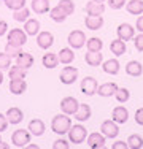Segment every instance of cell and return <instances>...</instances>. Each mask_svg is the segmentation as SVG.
<instances>
[{
  "label": "cell",
  "instance_id": "1",
  "mask_svg": "<svg viewBox=\"0 0 143 149\" xmlns=\"http://www.w3.org/2000/svg\"><path fill=\"white\" fill-rule=\"evenodd\" d=\"M70 127H72V119L69 118V114H65V113L54 116L51 120V129H53V132L57 133V135L69 133Z\"/></svg>",
  "mask_w": 143,
  "mask_h": 149
},
{
  "label": "cell",
  "instance_id": "2",
  "mask_svg": "<svg viewBox=\"0 0 143 149\" xmlns=\"http://www.w3.org/2000/svg\"><path fill=\"white\" fill-rule=\"evenodd\" d=\"M86 138H88V130H86L84 125H81V124H75V125L70 127V130H69V140H70V143L81 144Z\"/></svg>",
  "mask_w": 143,
  "mask_h": 149
},
{
  "label": "cell",
  "instance_id": "3",
  "mask_svg": "<svg viewBox=\"0 0 143 149\" xmlns=\"http://www.w3.org/2000/svg\"><path fill=\"white\" fill-rule=\"evenodd\" d=\"M11 143L16 148L27 146V144L30 143V132H29V130H24V129L14 130L13 135H11Z\"/></svg>",
  "mask_w": 143,
  "mask_h": 149
},
{
  "label": "cell",
  "instance_id": "4",
  "mask_svg": "<svg viewBox=\"0 0 143 149\" xmlns=\"http://www.w3.org/2000/svg\"><path fill=\"white\" fill-rule=\"evenodd\" d=\"M86 40H88V38H86V35H84L83 30H72L69 33V38H67V43L70 45V48L80 49V48H83V46H84Z\"/></svg>",
  "mask_w": 143,
  "mask_h": 149
},
{
  "label": "cell",
  "instance_id": "5",
  "mask_svg": "<svg viewBox=\"0 0 143 149\" xmlns=\"http://www.w3.org/2000/svg\"><path fill=\"white\" fill-rule=\"evenodd\" d=\"M8 43L14 46H24L27 43V33L22 29H11L8 32Z\"/></svg>",
  "mask_w": 143,
  "mask_h": 149
},
{
  "label": "cell",
  "instance_id": "6",
  "mask_svg": "<svg viewBox=\"0 0 143 149\" xmlns=\"http://www.w3.org/2000/svg\"><path fill=\"white\" fill-rule=\"evenodd\" d=\"M78 108H80V102L75 97H65L60 102V109H62V113H65V114H69V116H73L75 113L78 111Z\"/></svg>",
  "mask_w": 143,
  "mask_h": 149
},
{
  "label": "cell",
  "instance_id": "7",
  "mask_svg": "<svg viewBox=\"0 0 143 149\" xmlns=\"http://www.w3.org/2000/svg\"><path fill=\"white\" fill-rule=\"evenodd\" d=\"M59 79L62 84H67V86L73 84L78 79V68H75V67H64L62 72H60Z\"/></svg>",
  "mask_w": 143,
  "mask_h": 149
},
{
  "label": "cell",
  "instance_id": "8",
  "mask_svg": "<svg viewBox=\"0 0 143 149\" xmlns=\"http://www.w3.org/2000/svg\"><path fill=\"white\" fill-rule=\"evenodd\" d=\"M100 132L105 135V138H116L118 133H119V127H118V124L113 119H108V120H103L102 122Z\"/></svg>",
  "mask_w": 143,
  "mask_h": 149
},
{
  "label": "cell",
  "instance_id": "9",
  "mask_svg": "<svg viewBox=\"0 0 143 149\" xmlns=\"http://www.w3.org/2000/svg\"><path fill=\"white\" fill-rule=\"evenodd\" d=\"M97 89H99V84H97V79L92 76H86L83 81H81V92L84 95H94L97 94Z\"/></svg>",
  "mask_w": 143,
  "mask_h": 149
},
{
  "label": "cell",
  "instance_id": "10",
  "mask_svg": "<svg viewBox=\"0 0 143 149\" xmlns=\"http://www.w3.org/2000/svg\"><path fill=\"white\" fill-rule=\"evenodd\" d=\"M105 140L107 138H105V135H103L102 132L100 133L94 132V133L88 135V146L91 149H103L105 148V143H107Z\"/></svg>",
  "mask_w": 143,
  "mask_h": 149
},
{
  "label": "cell",
  "instance_id": "11",
  "mask_svg": "<svg viewBox=\"0 0 143 149\" xmlns=\"http://www.w3.org/2000/svg\"><path fill=\"white\" fill-rule=\"evenodd\" d=\"M116 33H118V38H119V40H123V41H129V40H132V38H134V35H135V29L130 26V24L124 22V24H119V26H118Z\"/></svg>",
  "mask_w": 143,
  "mask_h": 149
},
{
  "label": "cell",
  "instance_id": "12",
  "mask_svg": "<svg viewBox=\"0 0 143 149\" xmlns=\"http://www.w3.org/2000/svg\"><path fill=\"white\" fill-rule=\"evenodd\" d=\"M54 43V37H53L51 32H38L37 35V45L41 49H49Z\"/></svg>",
  "mask_w": 143,
  "mask_h": 149
},
{
  "label": "cell",
  "instance_id": "13",
  "mask_svg": "<svg viewBox=\"0 0 143 149\" xmlns=\"http://www.w3.org/2000/svg\"><path fill=\"white\" fill-rule=\"evenodd\" d=\"M84 11L88 13V16H102L103 11H105V5L91 0V2L84 6Z\"/></svg>",
  "mask_w": 143,
  "mask_h": 149
},
{
  "label": "cell",
  "instance_id": "14",
  "mask_svg": "<svg viewBox=\"0 0 143 149\" xmlns=\"http://www.w3.org/2000/svg\"><path fill=\"white\" fill-rule=\"evenodd\" d=\"M111 119L114 120L116 124H126L127 119H129V111L127 108H124L123 105L121 106H116L111 113Z\"/></svg>",
  "mask_w": 143,
  "mask_h": 149
},
{
  "label": "cell",
  "instance_id": "15",
  "mask_svg": "<svg viewBox=\"0 0 143 149\" xmlns=\"http://www.w3.org/2000/svg\"><path fill=\"white\" fill-rule=\"evenodd\" d=\"M6 119H8V124H19L21 120L24 119V113L21 111V108H16V106H11V108H8V111H6Z\"/></svg>",
  "mask_w": 143,
  "mask_h": 149
},
{
  "label": "cell",
  "instance_id": "16",
  "mask_svg": "<svg viewBox=\"0 0 143 149\" xmlns=\"http://www.w3.org/2000/svg\"><path fill=\"white\" fill-rule=\"evenodd\" d=\"M45 122H43L41 119H32L30 122H29V132L30 135H34V136H41L43 133H45Z\"/></svg>",
  "mask_w": 143,
  "mask_h": 149
},
{
  "label": "cell",
  "instance_id": "17",
  "mask_svg": "<svg viewBox=\"0 0 143 149\" xmlns=\"http://www.w3.org/2000/svg\"><path fill=\"white\" fill-rule=\"evenodd\" d=\"M84 60L91 67H99L103 62V54H100V51H88V54L84 56Z\"/></svg>",
  "mask_w": 143,
  "mask_h": 149
},
{
  "label": "cell",
  "instance_id": "18",
  "mask_svg": "<svg viewBox=\"0 0 143 149\" xmlns=\"http://www.w3.org/2000/svg\"><path fill=\"white\" fill-rule=\"evenodd\" d=\"M92 111H91V106L86 105V103H80V108H78V111L75 113V119L78 120V122H84V120H88L91 118Z\"/></svg>",
  "mask_w": 143,
  "mask_h": 149
},
{
  "label": "cell",
  "instance_id": "19",
  "mask_svg": "<svg viewBox=\"0 0 143 149\" xmlns=\"http://www.w3.org/2000/svg\"><path fill=\"white\" fill-rule=\"evenodd\" d=\"M119 62L118 59H108L105 62H102V68L107 74H118L119 73Z\"/></svg>",
  "mask_w": 143,
  "mask_h": 149
},
{
  "label": "cell",
  "instance_id": "20",
  "mask_svg": "<svg viewBox=\"0 0 143 149\" xmlns=\"http://www.w3.org/2000/svg\"><path fill=\"white\" fill-rule=\"evenodd\" d=\"M126 73L129 74V76H134V78L142 76V73H143L142 63L137 62V60H130V62H127V65H126Z\"/></svg>",
  "mask_w": 143,
  "mask_h": 149
},
{
  "label": "cell",
  "instance_id": "21",
  "mask_svg": "<svg viewBox=\"0 0 143 149\" xmlns=\"http://www.w3.org/2000/svg\"><path fill=\"white\" fill-rule=\"evenodd\" d=\"M126 10L134 16L143 15V0H130V2H126Z\"/></svg>",
  "mask_w": 143,
  "mask_h": 149
},
{
  "label": "cell",
  "instance_id": "22",
  "mask_svg": "<svg viewBox=\"0 0 143 149\" xmlns=\"http://www.w3.org/2000/svg\"><path fill=\"white\" fill-rule=\"evenodd\" d=\"M27 89V83L24 79H11L10 81V92L14 95H21L24 94Z\"/></svg>",
  "mask_w": 143,
  "mask_h": 149
},
{
  "label": "cell",
  "instance_id": "23",
  "mask_svg": "<svg viewBox=\"0 0 143 149\" xmlns=\"http://www.w3.org/2000/svg\"><path fill=\"white\" fill-rule=\"evenodd\" d=\"M84 24L89 30H99L103 26V17L102 16H86Z\"/></svg>",
  "mask_w": 143,
  "mask_h": 149
},
{
  "label": "cell",
  "instance_id": "24",
  "mask_svg": "<svg viewBox=\"0 0 143 149\" xmlns=\"http://www.w3.org/2000/svg\"><path fill=\"white\" fill-rule=\"evenodd\" d=\"M116 91H118L116 83H105V84H102V86H99L97 94L100 97H111V95H114Z\"/></svg>",
  "mask_w": 143,
  "mask_h": 149
},
{
  "label": "cell",
  "instance_id": "25",
  "mask_svg": "<svg viewBox=\"0 0 143 149\" xmlns=\"http://www.w3.org/2000/svg\"><path fill=\"white\" fill-rule=\"evenodd\" d=\"M16 63L19 67H22V68L29 70L32 65H34V56L29 54V52H21V54L16 57Z\"/></svg>",
  "mask_w": 143,
  "mask_h": 149
},
{
  "label": "cell",
  "instance_id": "26",
  "mask_svg": "<svg viewBox=\"0 0 143 149\" xmlns=\"http://www.w3.org/2000/svg\"><path fill=\"white\" fill-rule=\"evenodd\" d=\"M41 62H43V67H46V68H56L59 65V57L54 52H46V54H43Z\"/></svg>",
  "mask_w": 143,
  "mask_h": 149
},
{
  "label": "cell",
  "instance_id": "27",
  "mask_svg": "<svg viewBox=\"0 0 143 149\" xmlns=\"http://www.w3.org/2000/svg\"><path fill=\"white\" fill-rule=\"evenodd\" d=\"M59 62L64 63V65H69V63H72L75 60V52L72 51V48H62L59 51Z\"/></svg>",
  "mask_w": 143,
  "mask_h": 149
},
{
  "label": "cell",
  "instance_id": "28",
  "mask_svg": "<svg viewBox=\"0 0 143 149\" xmlns=\"http://www.w3.org/2000/svg\"><path fill=\"white\" fill-rule=\"evenodd\" d=\"M24 32L27 35H30V37L38 35V32H40V22L37 19H27L24 22Z\"/></svg>",
  "mask_w": 143,
  "mask_h": 149
},
{
  "label": "cell",
  "instance_id": "29",
  "mask_svg": "<svg viewBox=\"0 0 143 149\" xmlns=\"http://www.w3.org/2000/svg\"><path fill=\"white\" fill-rule=\"evenodd\" d=\"M32 10H34L37 15H43V13H48L49 10V0H32Z\"/></svg>",
  "mask_w": 143,
  "mask_h": 149
},
{
  "label": "cell",
  "instance_id": "30",
  "mask_svg": "<svg viewBox=\"0 0 143 149\" xmlns=\"http://www.w3.org/2000/svg\"><path fill=\"white\" fill-rule=\"evenodd\" d=\"M49 15H51V19L54 21V22H64V21L67 19V13L64 11V8L60 5H57L54 6V8H51L49 10Z\"/></svg>",
  "mask_w": 143,
  "mask_h": 149
},
{
  "label": "cell",
  "instance_id": "31",
  "mask_svg": "<svg viewBox=\"0 0 143 149\" xmlns=\"http://www.w3.org/2000/svg\"><path fill=\"white\" fill-rule=\"evenodd\" d=\"M26 74H27V70L19 67L18 63L14 67H10V70H8L10 79H26Z\"/></svg>",
  "mask_w": 143,
  "mask_h": 149
},
{
  "label": "cell",
  "instance_id": "32",
  "mask_svg": "<svg viewBox=\"0 0 143 149\" xmlns=\"http://www.w3.org/2000/svg\"><path fill=\"white\" fill-rule=\"evenodd\" d=\"M110 49H111V52L114 56H123L124 52H126V41L116 38V40H113L111 43H110Z\"/></svg>",
  "mask_w": 143,
  "mask_h": 149
},
{
  "label": "cell",
  "instance_id": "33",
  "mask_svg": "<svg viewBox=\"0 0 143 149\" xmlns=\"http://www.w3.org/2000/svg\"><path fill=\"white\" fill-rule=\"evenodd\" d=\"M127 146L130 149H142L143 148V138L137 133L130 135V136L127 138Z\"/></svg>",
  "mask_w": 143,
  "mask_h": 149
},
{
  "label": "cell",
  "instance_id": "34",
  "mask_svg": "<svg viewBox=\"0 0 143 149\" xmlns=\"http://www.w3.org/2000/svg\"><path fill=\"white\" fill-rule=\"evenodd\" d=\"M86 46H88V51H102L103 48V41L100 40V38H89V40H86Z\"/></svg>",
  "mask_w": 143,
  "mask_h": 149
},
{
  "label": "cell",
  "instance_id": "35",
  "mask_svg": "<svg viewBox=\"0 0 143 149\" xmlns=\"http://www.w3.org/2000/svg\"><path fill=\"white\" fill-rule=\"evenodd\" d=\"M29 16H30V11H29L26 6L21 8V10H14V13H13L14 21H18V22H26L29 19Z\"/></svg>",
  "mask_w": 143,
  "mask_h": 149
},
{
  "label": "cell",
  "instance_id": "36",
  "mask_svg": "<svg viewBox=\"0 0 143 149\" xmlns=\"http://www.w3.org/2000/svg\"><path fill=\"white\" fill-rule=\"evenodd\" d=\"M114 97H116V100L119 103H126L129 98H130V92L126 87H118V91L114 92Z\"/></svg>",
  "mask_w": 143,
  "mask_h": 149
},
{
  "label": "cell",
  "instance_id": "37",
  "mask_svg": "<svg viewBox=\"0 0 143 149\" xmlns=\"http://www.w3.org/2000/svg\"><path fill=\"white\" fill-rule=\"evenodd\" d=\"M5 2V5H6V8H10V10H21V8H24L26 6V0H3Z\"/></svg>",
  "mask_w": 143,
  "mask_h": 149
},
{
  "label": "cell",
  "instance_id": "38",
  "mask_svg": "<svg viewBox=\"0 0 143 149\" xmlns=\"http://www.w3.org/2000/svg\"><path fill=\"white\" fill-rule=\"evenodd\" d=\"M5 52L10 56V57H14V59H16L22 51H21V46H14V45L6 43V46H5Z\"/></svg>",
  "mask_w": 143,
  "mask_h": 149
},
{
  "label": "cell",
  "instance_id": "39",
  "mask_svg": "<svg viewBox=\"0 0 143 149\" xmlns=\"http://www.w3.org/2000/svg\"><path fill=\"white\" fill-rule=\"evenodd\" d=\"M59 5L64 8V11L67 13V15H73V11H75V3L72 2V0H60L59 2Z\"/></svg>",
  "mask_w": 143,
  "mask_h": 149
},
{
  "label": "cell",
  "instance_id": "40",
  "mask_svg": "<svg viewBox=\"0 0 143 149\" xmlns=\"http://www.w3.org/2000/svg\"><path fill=\"white\" fill-rule=\"evenodd\" d=\"M11 67V57L6 52H0V70H5Z\"/></svg>",
  "mask_w": 143,
  "mask_h": 149
},
{
  "label": "cell",
  "instance_id": "41",
  "mask_svg": "<svg viewBox=\"0 0 143 149\" xmlns=\"http://www.w3.org/2000/svg\"><path fill=\"white\" fill-rule=\"evenodd\" d=\"M110 5V8L113 10H121L124 5H126V0H107Z\"/></svg>",
  "mask_w": 143,
  "mask_h": 149
},
{
  "label": "cell",
  "instance_id": "42",
  "mask_svg": "<svg viewBox=\"0 0 143 149\" xmlns=\"http://www.w3.org/2000/svg\"><path fill=\"white\" fill-rule=\"evenodd\" d=\"M134 45H135V49H137V51L143 52V32H140V35H137V37L134 38Z\"/></svg>",
  "mask_w": 143,
  "mask_h": 149
},
{
  "label": "cell",
  "instance_id": "43",
  "mask_svg": "<svg viewBox=\"0 0 143 149\" xmlns=\"http://www.w3.org/2000/svg\"><path fill=\"white\" fill-rule=\"evenodd\" d=\"M69 148H70V144L65 140H56L53 143V149H69Z\"/></svg>",
  "mask_w": 143,
  "mask_h": 149
},
{
  "label": "cell",
  "instance_id": "44",
  "mask_svg": "<svg viewBox=\"0 0 143 149\" xmlns=\"http://www.w3.org/2000/svg\"><path fill=\"white\" fill-rule=\"evenodd\" d=\"M135 122H137L138 125H143V108H138L137 111H135Z\"/></svg>",
  "mask_w": 143,
  "mask_h": 149
},
{
  "label": "cell",
  "instance_id": "45",
  "mask_svg": "<svg viewBox=\"0 0 143 149\" xmlns=\"http://www.w3.org/2000/svg\"><path fill=\"white\" fill-rule=\"evenodd\" d=\"M6 127H8V119H6L5 114H0V133L3 130H6Z\"/></svg>",
  "mask_w": 143,
  "mask_h": 149
},
{
  "label": "cell",
  "instance_id": "46",
  "mask_svg": "<svg viewBox=\"0 0 143 149\" xmlns=\"http://www.w3.org/2000/svg\"><path fill=\"white\" fill-rule=\"evenodd\" d=\"M113 149H127V141H116V143L111 144Z\"/></svg>",
  "mask_w": 143,
  "mask_h": 149
},
{
  "label": "cell",
  "instance_id": "47",
  "mask_svg": "<svg viewBox=\"0 0 143 149\" xmlns=\"http://www.w3.org/2000/svg\"><path fill=\"white\" fill-rule=\"evenodd\" d=\"M6 32H8V24H6V21L0 19V37H3Z\"/></svg>",
  "mask_w": 143,
  "mask_h": 149
},
{
  "label": "cell",
  "instance_id": "48",
  "mask_svg": "<svg viewBox=\"0 0 143 149\" xmlns=\"http://www.w3.org/2000/svg\"><path fill=\"white\" fill-rule=\"evenodd\" d=\"M137 30L143 32V15H140V16H138V19H137Z\"/></svg>",
  "mask_w": 143,
  "mask_h": 149
},
{
  "label": "cell",
  "instance_id": "49",
  "mask_svg": "<svg viewBox=\"0 0 143 149\" xmlns=\"http://www.w3.org/2000/svg\"><path fill=\"white\" fill-rule=\"evenodd\" d=\"M0 149H8V144L3 143V141H0Z\"/></svg>",
  "mask_w": 143,
  "mask_h": 149
},
{
  "label": "cell",
  "instance_id": "50",
  "mask_svg": "<svg viewBox=\"0 0 143 149\" xmlns=\"http://www.w3.org/2000/svg\"><path fill=\"white\" fill-rule=\"evenodd\" d=\"M29 148H30V149H37L38 146H37V144H29Z\"/></svg>",
  "mask_w": 143,
  "mask_h": 149
},
{
  "label": "cell",
  "instance_id": "51",
  "mask_svg": "<svg viewBox=\"0 0 143 149\" xmlns=\"http://www.w3.org/2000/svg\"><path fill=\"white\" fill-rule=\"evenodd\" d=\"M3 83V74H2V72H0V84Z\"/></svg>",
  "mask_w": 143,
  "mask_h": 149
},
{
  "label": "cell",
  "instance_id": "52",
  "mask_svg": "<svg viewBox=\"0 0 143 149\" xmlns=\"http://www.w3.org/2000/svg\"><path fill=\"white\" fill-rule=\"evenodd\" d=\"M94 2H99V3H103L105 0H94Z\"/></svg>",
  "mask_w": 143,
  "mask_h": 149
},
{
  "label": "cell",
  "instance_id": "53",
  "mask_svg": "<svg viewBox=\"0 0 143 149\" xmlns=\"http://www.w3.org/2000/svg\"><path fill=\"white\" fill-rule=\"evenodd\" d=\"M0 141H2V136H0Z\"/></svg>",
  "mask_w": 143,
  "mask_h": 149
}]
</instances>
